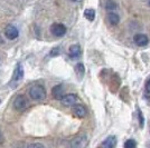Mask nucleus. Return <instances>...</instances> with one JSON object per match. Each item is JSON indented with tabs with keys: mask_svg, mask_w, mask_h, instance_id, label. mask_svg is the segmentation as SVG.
Returning <instances> with one entry per match:
<instances>
[{
	"mask_svg": "<svg viewBox=\"0 0 150 148\" xmlns=\"http://www.w3.org/2000/svg\"><path fill=\"white\" fill-rule=\"evenodd\" d=\"M4 142V137H2V134H1V131H0V144H2Z\"/></svg>",
	"mask_w": 150,
	"mask_h": 148,
	"instance_id": "obj_22",
	"label": "nucleus"
},
{
	"mask_svg": "<svg viewBox=\"0 0 150 148\" xmlns=\"http://www.w3.org/2000/svg\"><path fill=\"white\" fill-rule=\"evenodd\" d=\"M0 103H1V100H0Z\"/></svg>",
	"mask_w": 150,
	"mask_h": 148,
	"instance_id": "obj_27",
	"label": "nucleus"
},
{
	"mask_svg": "<svg viewBox=\"0 0 150 148\" xmlns=\"http://www.w3.org/2000/svg\"><path fill=\"white\" fill-rule=\"evenodd\" d=\"M13 108L17 111H24L28 107V100L24 95H19L13 100Z\"/></svg>",
	"mask_w": 150,
	"mask_h": 148,
	"instance_id": "obj_2",
	"label": "nucleus"
},
{
	"mask_svg": "<svg viewBox=\"0 0 150 148\" xmlns=\"http://www.w3.org/2000/svg\"><path fill=\"white\" fill-rule=\"evenodd\" d=\"M139 117H140V127H144V118L141 115V111L139 110Z\"/></svg>",
	"mask_w": 150,
	"mask_h": 148,
	"instance_id": "obj_20",
	"label": "nucleus"
},
{
	"mask_svg": "<svg viewBox=\"0 0 150 148\" xmlns=\"http://www.w3.org/2000/svg\"><path fill=\"white\" fill-rule=\"evenodd\" d=\"M73 114L76 117L84 118L86 116V114H88V110H86V108L83 105H74V107H73Z\"/></svg>",
	"mask_w": 150,
	"mask_h": 148,
	"instance_id": "obj_11",
	"label": "nucleus"
},
{
	"mask_svg": "<svg viewBox=\"0 0 150 148\" xmlns=\"http://www.w3.org/2000/svg\"><path fill=\"white\" fill-rule=\"evenodd\" d=\"M125 148H137V142L134 139H128L125 142Z\"/></svg>",
	"mask_w": 150,
	"mask_h": 148,
	"instance_id": "obj_17",
	"label": "nucleus"
},
{
	"mask_svg": "<svg viewBox=\"0 0 150 148\" xmlns=\"http://www.w3.org/2000/svg\"><path fill=\"white\" fill-rule=\"evenodd\" d=\"M84 73H85V68H84V65L81 64V62H79L76 66H75V74L76 76L82 79L83 78V76H84Z\"/></svg>",
	"mask_w": 150,
	"mask_h": 148,
	"instance_id": "obj_14",
	"label": "nucleus"
},
{
	"mask_svg": "<svg viewBox=\"0 0 150 148\" xmlns=\"http://www.w3.org/2000/svg\"><path fill=\"white\" fill-rule=\"evenodd\" d=\"M50 32L55 37H63L66 34V27L63 24H53L50 26Z\"/></svg>",
	"mask_w": 150,
	"mask_h": 148,
	"instance_id": "obj_4",
	"label": "nucleus"
},
{
	"mask_svg": "<svg viewBox=\"0 0 150 148\" xmlns=\"http://www.w3.org/2000/svg\"><path fill=\"white\" fill-rule=\"evenodd\" d=\"M146 87H147V93L150 94V80L148 81V84H147V86Z\"/></svg>",
	"mask_w": 150,
	"mask_h": 148,
	"instance_id": "obj_21",
	"label": "nucleus"
},
{
	"mask_svg": "<svg viewBox=\"0 0 150 148\" xmlns=\"http://www.w3.org/2000/svg\"><path fill=\"white\" fill-rule=\"evenodd\" d=\"M52 95L55 99L61 100L63 98V96H64V87H63V85H57V86L54 87L52 89Z\"/></svg>",
	"mask_w": 150,
	"mask_h": 148,
	"instance_id": "obj_12",
	"label": "nucleus"
},
{
	"mask_svg": "<svg viewBox=\"0 0 150 148\" xmlns=\"http://www.w3.org/2000/svg\"><path fill=\"white\" fill-rule=\"evenodd\" d=\"M118 8V5L115 3L114 0H108L105 2V9L109 10V11H112V10H115Z\"/></svg>",
	"mask_w": 150,
	"mask_h": 148,
	"instance_id": "obj_16",
	"label": "nucleus"
},
{
	"mask_svg": "<svg viewBox=\"0 0 150 148\" xmlns=\"http://www.w3.org/2000/svg\"><path fill=\"white\" fill-rule=\"evenodd\" d=\"M88 144V137L85 135L76 136L69 142V148H85Z\"/></svg>",
	"mask_w": 150,
	"mask_h": 148,
	"instance_id": "obj_3",
	"label": "nucleus"
},
{
	"mask_svg": "<svg viewBox=\"0 0 150 148\" xmlns=\"http://www.w3.org/2000/svg\"><path fill=\"white\" fill-rule=\"evenodd\" d=\"M76 100H77V97L74 94H67V95H64L63 98L61 99L63 106H66V107H72L76 104Z\"/></svg>",
	"mask_w": 150,
	"mask_h": 148,
	"instance_id": "obj_5",
	"label": "nucleus"
},
{
	"mask_svg": "<svg viewBox=\"0 0 150 148\" xmlns=\"http://www.w3.org/2000/svg\"><path fill=\"white\" fill-rule=\"evenodd\" d=\"M69 55L72 59H77L82 55V50L80 45H72L69 49Z\"/></svg>",
	"mask_w": 150,
	"mask_h": 148,
	"instance_id": "obj_10",
	"label": "nucleus"
},
{
	"mask_svg": "<svg viewBox=\"0 0 150 148\" xmlns=\"http://www.w3.org/2000/svg\"><path fill=\"white\" fill-rule=\"evenodd\" d=\"M108 21L111 24L112 26H115L119 24L120 21V17L118 13H110L109 15H108Z\"/></svg>",
	"mask_w": 150,
	"mask_h": 148,
	"instance_id": "obj_13",
	"label": "nucleus"
},
{
	"mask_svg": "<svg viewBox=\"0 0 150 148\" xmlns=\"http://www.w3.org/2000/svg\"><path fill=\"white\" fill-rule=\"evenodd\" d=\"M149 6H150V0H149Z\"/></svg>",
	"mask_w": 150,
	"mask_h": 148,
	"instance_id": "obj_26",
	"label": "nucleus"
},
{
	"mask_svg": "<svg viewBox=\"0 0 150 148\" xmlns=\"http://www.w3.org/2000/svg\"><path fill=\"white\" fill-rule=\"evenodd\" d=\"M5 41H4V38L1 37V35H0V45H4Z\"/></svg>",
	"mask_w": 150,
	"mask_h": 148,
	"instance_id": "obj_23",
	"label": "nucleus"
},
{
	"mask_svg": "<svg viewBox=\"0 0 150 148\" xmlns=\"http://www.w3.org/2000/svg\"><path fill=\"white\" fill-rule=\"evenodd\" d=\"M133 41H134V43L138 45V46L144 47L146 45H148L149 38L147 37L144 34H137V35H134V37H133Z\"/></svg>",
	"mask_w": 150,
	"mask_h": 148,
	"instance_id": "obj_8",
	"label": "nucleus"
},
{
	"mask_svg": "<svg viewBox=\"0 0 150 148\" xmlns=\"http://www.w3.org/2000/svg\"><path fill=\"white\" fill-rule=\"evenodd\" d=\"M149 131H150V121H149Z\"/></svg>",
	"mask_w": 150,
	"mask_h": 148,
	"instance_id": "obj_25",
	"label": "nucleus"
},
{
	"mask_svg": "<svg viewBox=\"0 0 150 148\" xmlns=\"http://www.w3.org/2000/svg\"><path fill=\"white\" fill-rule=\"evenodd\" d=\"M117 147V137L115 136H109L101 144V148H115Z\"/></svg>",
	"mask_w": 150,
	"mask_h": 148,
	"instance_id": "obj_7",
	"label": "nucleus"
},
{
	"mask_svg": "<svg viewBox=\"0 0 150 148\" xmlns=\"http://www.w3.org/2000/svg\"><path fill=\"white\" fill-rule=\"evenodd\" d=\"M84 17L88 19V21H93L94 19H95V10L92 9V8L85 9V11H84Z\"/></svg>",
	"mask_w": 150,
	"mask_h": 148,
	"instance_id": "obj_15",
	"label": "nucleus"
},
{
	"mask_svg": "<svg viewBox=\"0 0 150 148\" xmlns=\"http://www.w3.org/2000/svg\"><path fill=\"white\" fill-rule=\"evenodd\" d=\"M27 148H45V146L40 142H34V144H30L28 145Z\"/></svg>",
	"mask_w": 150,
	"mask_h": 148,
	"instance_id": "obj_18",
	"label": "nucleus"
},
{
	"mask_svg": "<svg viewBox=\"0 0 150 148\" xmlns=\"http://www.w3.org/2000/svg\"><path fill=\"white\" fill-rule=\"evenodd\" d=\"M23 77H24V68L21 66V64H18L16 68H15V70H13V81L15 82H18L23 79Z\"/></svg>",
	"mask_w": 150,
	"mask_h": 148,
	"instance_id": "obj_9",
	"label": "nucleus"
},
{
	"mask_svg": "<svg viewBox=\"0 0 150 148\" xmlns=\"http://www.w3.org/2000/svg\"><path fill=\"white\" fill-rule=\"evenodd\" d=\"M5 35H6V37L8 39H10V40H13V39H16V38L18 37L19 32H18V29L15 27V26H7L6 29H5Z\"/></svg>",
	"mask_w": 150,
	"mask_h": 148,
	"instance_id": "obj_6",
	"label": "nucleus"
},
{
	"mask_svg": "<svg viewBox=\"0 0 150 148\" xmlns=\"http://www.w3.org/2000/svg\"><path fill=\"white\" fill-rule=\"evenodd\" d=\"M59 55V48H54V49H52V51H50V57H55V56H58Z\"/></svg>",
	"mask_w": 150,
	"mask_h": 148,
	"instance_id": "obj_19",
	"label": "nucleus"
},
{
	"mask_svg": "<svg viewBox=\"0 0 150 148\" xmlns=\"http://www.w3.org/2000/svg\"><path fill=\"white\" fill-rule=\"evenodd\" d=\"M29 96L34 100H43L46 97V90L40 85H35L29 89Z\"/></svg>",
	"mask_w": 150,
	"mask_h": 148,
	"instance_id": "obj_1",
	"label": "nucleus"
},
{
	"mask_svg": "<svg viewBox=\"0 0 150 148\" xmlns=\"http://www.w3.org/2000/svg\"><path fill=\"white\" fill-rule=\"evenodd\" d=\"M71 1H73V2H80L82 0H71Z\"/></svg>",
	"mask_w": 150,
	"mask_h": 148,
	"instance_id": "obj_24",
	"label": "nucleus"
}]
</instances>
